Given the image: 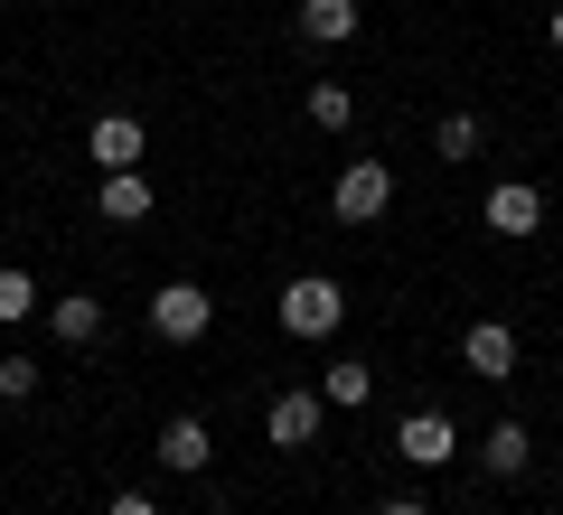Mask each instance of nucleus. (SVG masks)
<instances>
[{
	"label": "nucleus",
	"instance_id": "f257e3e1",
	"mask_svg": "<svg viewBox=\"0 0 563 515\" xmlns=\"http://www.w3.org/2000/svg\"><path fill=\"white\" fill-rule=\"evenodd\" d=\"M347 318V291L329 272H301V281H282V328L291 337H329Z\"/></svg>",
	"mask_w": 563,
	"mask_h": 515
},
{
	"label": "nucleus",
	"instance_id": "f03ea898",
	"mask_svg": "<svg viewBox=\"0 0 563 515\" xmlns=\"http://www.w3.org/2000/svg\"><path fill=\"white\" fill-rule=\"evenodd\" d=\"M320 422H329V403H320V384H282L273 403H263V440H273V450H310V440H320Z\"/></svg>",
	"mask_w": 563,
	"mask_h": 515
},
{
	"label": "nucleus",
	"instance_id": "7ed1b4c3",
	"mask_svg": "<svg viewBox=\"0 0 563 515\" xmlns=\"http://www.w3.org/2000/svg\"><path fill=\"white\" fill-rule=\"evenodd\" d=\"M329 206H339L347 225H376L385 206H395V169H385V159H347L339 188H329Z\"/></svg>",
	"mask_w": 563,
	"mask_h": 515
},
{
	"label": "nucleus",
	"instance_id": "20e7f679",
	"mask_svg": "<svg viewBox=\"0 0 563 515\" xmlns=\"http://www.w3.org/2000/svg\"><path fill=\"white\" fill-rule=\"evenodd\" d=\"M207 318H217V300H207L198 281H161V291H151V328H161L169 347H198Z\"/></svg>",
	"mask_w": 563,
	"mask_h": 515
},
{
	"label": "nucleus",
	"instance_id": "39448f33",
	"mask_svg": "<svg viewBox=\"0 0 563 515\" xmlns=\"http://www.w3.org/2000/svg\"><path fill=\"white\" fill-rule=\"evenodd\" d=\"M395 459H404V469H451V459H461L451 413H404L395 422Z\"/></svg>",
	"mask_w": 563,
	"mask_h": 515
},
{
	"label": "nucleus",
	"instance_id": "423d86ee",
	"mask_svg": "<svg viewBox=\"0 0 563 515\" xmlns=\"http://www.w3.org/2000/svg\"><path fill=\"white\" fill-rule=\"evenodd\" d=\"M151 450H161V469H179V478H207V459H217V440H207V422H198V413H169Z\"/></svg>",
	"mask_w": 563,
	"mask_h": 515
},
{
	"label": "nucleus",
	"instance_id": "0eeeda50",
	"mask_svg": "<svg viewBox=\"0 0 563 515\" xmlns=\"http://www.w3.org/2000/svg\"><path fill=\"white\" fill-rule=\"evenodd\" d=\"M461 366L488 376V384H507V376H517V328H507V318H479V328L461 337Z\"/></svg>",
	"mask_w": 563,
	"mask_h": 515
},
{
	"label": "nucleus",
	"instance_id": "6e6552de",
	"mask_svg": "<svg viewBox=\"0 0 563 515\" xmlns=\"http://www.w3.org/2000/svg\"><path fill=\"white\" fill-rule=\"evenodd\" d=\"M85 150H95V169L113 179V169H141V150H151V141H141V122H132V113H103L95 132H85Z\"/></svg>",
	"mask_w": 563,
	"mask_h": 515
},
{
	"label": "nucleus",
	"instance_id": "1a4fd4ad",
	"mask_svg": "<svg viewBox=\"0 0 563 515\" xmlns=\"http://www.w3.org/2000/svg\"><path fill=\"white\" fill-rule=\"evenodd\" d=\"M479 216L498 225L507 244H517V235H536V225H544V198H536L526 179H498V188H488V206H479Z\"/></svg>",
	"mask_w": 563,
	"mask_h": 515
},
{
	"label": "nucleus",
	"instance_id": "9d476101",
	"mask_svg": "<svg viewBox=\"0 0 563 515\" xmlns=\"http://www.w3.org/2000/svg\"><path fill=\"white\" fill-rule=\"evenodd\" d=\"M95 206H103V225H141V216H151V179H141V169H113Z\"/></svg>",
	"mask_w": 563,
	"mask_h": 515
},
{
	"label": "nucleus",
	"instance_id": "9b49d317",
	"mask_svg": "<svg viewBox=\"0 0 563 515\" xmlns=\"http://www.w3.org/2000/svg\"><path fill=\"white\" fill-rule=\"evenodd\" d=\"M301 38L347 47V38H357V0H301Z\"/></svg>",
	"mask_w": 563,
	"mask_h": 515
},
{
	"label": "nucleus",
	"instance_id": "f8f14e48",
	"mask_svg": "<svg viewBox=\"0 0 563 515\" xmlns=\"http://www.w3.org/2000/svg\"><path fill=\"white\" fill-rule=\"evenodd\" d=\"M47 318H57V337H66V347H95V337H103V300H85V291L47 300Z\"/></svg>",
	"mask_w": 563,
	"mask_h": 515
},
{
	"label": "nucleus",
	"instance_id": "ddd939ff",
	"mask_svg": "<svg viewBox=\"0 0 563 515\" xmlns=\"http://www.w3.org/2000/svg\"><path fill=\"white\" fill-rule=\"evenodd\" d=\"M526 459H536V440H526V422H498V432L479 440V469H488V478H517Z\"/></svg>",
	"mask_w": 563,
	"mask_h": 515
},
{
	"label": "nucleus",
	"instance_id": "4468645a",
	"mask_svg": "<svg viewBox=\"0 0 563 515\" xmlns=\"http://www.w3.org/2000/svg\"><path fill=\"white\" fill-rule=\"evenodd\" d=\"M366 394H376V376H366L357 357H339V366L320 376V403H339V413H366Z\"/></svg>",
	"mask_w": 563,
	"mask_h": 515
},
{
	"label": "nucleus",
	"instance_id": "2eb2a0df",
	"mask_svg": "<svg viewBox=\"0 0 563 515\" xmlns=\"http://www.w3.org/2000/svg\"><path fill=\"white\" fill-rule=\"evenodd\" d=\"M310 122H320V132H347V122H357V94H347L339 76H320L310 85Z\"/></svg>",
	"mask_w": 563,
	"mask_h": 515
},
{
	"label": "nucleus",
	"instance_id": "dca6fc26",
	"mask_svg": "<svg viewBox=\"0 0 563 515\" xmlns=\"http://www.w3.org/2000/svg\"><path fill=\"white\" fill-rule=\"evenodd\" d=\"M20 318H38V281L10 262V272H0V328H20Z\"/></svg>",
	"mask_w": 563,
	"mask_h": 515
},
{
	"label": "nucleus",
	"instance_id": "f3484780",
	"mask_svg": "<svg viewBox=\"0 0 563 515\" xmlns=\"http://www.w3.org/2000/svg\"><path fill=\"white\" fill-rule=\"evenodd\" d=\"M432 150H442V159H479V113H442Z\"/></svg>",
	"mask_w": 563,
	"mask_h": 515
},
{
	"label": "nucleus",
	"instance_id": "a211bd4d",
	"mask_svg": "<svg viewBox=\"0 0 563 515\" xmlns=\"http://www.w3.org/2000/svg\"><path fill=\"white\" fill-rule=\"evenodd\" d=\"M38 394V357H0V403H29Z\"/></svg>",
	"mask_w": 563,
	"mask_h": 515
},
{
	"label": "nucleus",
	"instance_id": "6ab92c4d",
	"mask_svg": "<svg viewBox=\"0 0 563 515\" xmlns=\"http://www.w3.org/2000/svg\"><path fill=\"white\" fill-rule=\"evenodd\" d=\"M103 515H161V506H151V496H141V488H122V496H113V506H103Z\"/></svg>",
	"mask_w": 563,
	"mask_h": 515
},
{
	"label": "nucleus",
	"instance_id": "aec40b11",
	"mask_svg": "<svg viewBox=\"0 0 563 515\" xmlns=\"http://www.w3.org/2000/svg\"><path fill=\"white\" fill-rule=\"evenodd\" d=\"M376 515H432V506H422V496H385Z\"/></svg>",
	"mask_w": 563,
	"mask_h": 515
},
{
	"label": "nucleus",
	"instance_id": "412c9836",
	"mask_svg": "<svg viewBox=\"0 0 563 515\" xmlns=\"http://www.w3.org/2000/svg\"><path fill=\"white\" fill-rule=\"evenodd\" d=\"M544 38H554V47H563V0H554V20H544Z\"/></svg>",
	"mask_w": 563,
	"mask_h": 515
}]
</instances>
